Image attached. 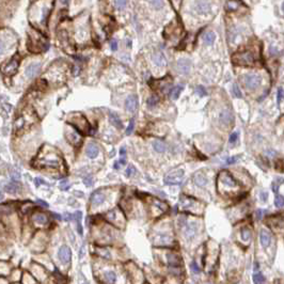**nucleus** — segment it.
Returning a JSON list of instances; mask_svg holds the SVG:
<instances>
[{
    "label": "nucleus",
    "mask_w": 284,
    "mask_h": 284,
    "mask_svg": "<svg viewBox=\"0 0 284 284\" xmlns=\"http://www.w3.org/2000/svg\"><path fill=\"white\" fill-rule=\"evenodd\" d=\"M125 173H126V176H128V177H129V176L132 175V174L136 173V169H135V167H133V166H129V167L127 168V170H126V172H125Z\"/></svg>",
    "instance_id": "79ce46f5"
},
{
    "label": "nucleus",
    "mask_w": 284,
    "mask_h": 284,
    "mask_svg": "<svg viewBox=\"0 0 284 284\" xmlns=\"http://www.w3.org/2000/svg\"><path fill=\"white\" fill-rule=\"evenodd\" d=\"M233 95H234L235 97H237V98H242V92H240L237 85H233Z\"/></svg>",
    "instance_id": "72a5a7b5"
},
{
    "label": "nucleus",
    "mask_w": 284,
    "mask_h": 284,
    "mask_svg": "<svg viewBox=\"0 0 284 284\" xmlns=\"http://www.w3.org/2000/svg\"><path fill=\"white\" fill-rule=\"evenodd\" d=\"M267 154H268V156H270V157H275V156L277 155V153H276L275 151H268Z\"/></svg>",
    "instance_id": "4d7b16f0"
},
{
    "label": "nucleus",
    "mask_w": 284,
    "mask_h": 284,
    "mask_svg": "<svg viewBox=\"0 0 284 284\" xmlns=\"http://www.w3.org/2000/svg\"><path fill=\"white\" fill-rule=\"evenodd\" d=\"M270 242H271V237H270L269 233L266 232L265 230H262L260 232V242H261V245L264 248H267L270 245Z\"/></svg>",
    "instance_id": "a211bd4d"
},
{
    "label": "nucleus",
    "mask_w": 284,
    "mask_h": 284,
    "mask_svg": "<svg viewBox=\"0 0 284 284\" xmlns=\"http://www.w3.org/2000/svg\"><path fill=\"white\" fill-rule=\"evenodd\" d=\"M5 48H7L5 42L3 40H1V39H0V55H2L3 52L5 51Z\"/></svg>",
    "instance_id": "a18cd8bd"
},
{
    "label": "nucleus",
    "mask_w": 284,
    "mask_h": 284,
    "mask_svg": "<svg viewBox=\"0 0 284 284\" xmlns=\"http://www.w3.org/2000/svg\"><path fill=\"white\" fill-rule=\"evenodd\" d=\"M157 244L158 245H168V244H170V242H172V238L171 237H169L168 235H162V234H160V235H158L157 236Z\"/></svg>",
    "instance_id": "393cba45"
},
{
    "label": "nucleus",
    "mask_w": 284,
    "mask_h": 284,
    "mask_svg": "<svg viewBox=\"0 0 284 284\" xmlns=\"http://www.w3.org/2000/svg\"><path fill=\"white\" fill-rule=\"evenodd\" d=\"M83 183L87 186H92V184H93V179H92L91 176H88V177H86V179H83Z\"/></svg>",
    "instance_id": "8fccbe9b"
},
{
    "label": "nucleus",
    "mask_w": 284,
    "mask_h": 284,
    "mask_svg": "<svg viewBox=\"0 0 284 284\" xmlns=\"http://www.w3.org/2000/svg\"><path fill=\"white\" fill-rule=\"evenodd\" d=\"M240 157H242L240 155H237V156H233V157H230V158H226V164H234V162L237 161Z\"/></svg>",
    "instance_id": "58836bf2"
},
{
    "label": "nucleus",
    "mask_w": 284,
    "mask_h": 284,
    "mask_svg": "<svg viewBox=\"0 0 284 284\" xmlns=\"http://www.w3.org/2000/svg\"><path fill=\"white\" fill-rule=\"evenodd\" d=\"M134 127H135V120L133 119V120H130V122H129V125H128V127L126 128V132H125V134H126L127 136L132 134L133 130H134Z\"/></svg>",
    "instance_id": "e433bc0d"
},
{
    "label": "nucleus",
    "mask_w": 284,
    "mask_h": 284,
    "mask_svg": "<svg viewBox=\"0 0 284 284\" xmlns=\"http://www.w3.org/2000/svg\"><path fill=\"white\" fill-rule=\"evenodd\" d=\"M106 200V195H104L101 191H95L94 193H92L91 199H90V202L93 206H98V205L103 204Z\"/></svg>",
    "instance_id": "f8f14e48"
},
{
    "label": "nucleus",
    "mask_w": 284,
    "mask_h": 284,
    "mask_svg": "<svg viewBox=\"0 0 284 284\" xmlns=\"http://www.w3.org/2000/svg\"><path fill=\"white\" fill-rule=\"evenodd\" d=\"M233 63L235 65L239 66H252L254 64V56L252 52L245 50V51H238L232 57Z\"/></svg>",
    "instance_id": "f03ea898"
},
{
    "label": "nucleus",
    "mask_w": 284,
    "mask_h": 284,
    "mask_svg": "<svg viewBox=\"0 0 284 284\" xmlns=\"http://www.w3.org/2000/svg\"><path fill=\"white\" fill-rule=\"evenodd\" d=\"M52 217H54V218H56L57 220H61V218H62V217L60 216V215H59V214H56V213H52Z\"/></svg>",
    "instance_id": "bf43d9fd"
},
{
    "label": "nucleus",
    "mask_w": 284,
    "mask_h": 284,
    "mask_svg": "<svg viewBox=\"0 0 284 284\" xmlns=\"http://www.w3.org/2000/svg\"><path fill=\"white\" fill-rule=\"evenodd\" d=\"M253 281L254 284H265L266 278L264 277V275L262 273H257L253 275Z\"/></svg>",
    "instance_id": "c85d7f7f"
},
{
    "label": "nucleus",
    "mask_w": 284,
    "mask_h": 284,
    "mask_svg": "<svg viewBox=\"0 0 284 284\" xmlns=\"http://www.w3.org/2000/svg\"><path fill=\"white\" fill-rule=\"evenodd\" d=\"M195 93L199 95V96H201V97H203V96H205L206 95V90L204 89V87H202V86H198L197 88H195Z\"/></svg>",
    "instance_id": "f704fd0d"
},
{
    "label": "nucleus",
    "mask_w": 284,
    "mask_h": 284,
    "mask_svg": "<svg viewBox=\"0 0 284 284\" xmlns=\"http://www.w3.org/2000/svg\"><path fill=\"white\" fill-rule=\"evenodd\" d=\"M268 199V193L266 192V191H261V193H260V200H261L262 202H266Z\"/></svg>",
    "instance_id": "c03bdc74"
},
{
    "label": "nucleus",
    "mask_w": 284,
    "mask_h": 284,
    "mask_svg": "<svg viewBox=\"0 0 284 284\" xmlns=\"http://www.w3.org/2000/svg\"><path fill=\"white\" fill-rule=\"evenodd\" d=\"M242 238L244 240H249L251 238V231L248 228H244L242 230Z\"/></svg>",
    "instance_id": "2f4dec72"
},
{
    "label": "nucleus",
    "mask_w": 284,
    "mask_h": 284,
    "mask_svg": "<svg viewBox=\"0 0 284 284\" xmlns=\"http://www.w3.org/2000/svg\"><path fill=\"white\" fill-rule=\"evenodd\" d=\"M2 199H3V195H2L1 192H0V201H1Z\"/></svg>",
    "instance_id": "e2e57ef3"
},
{
    "label": "nucleus",
    "mask_w": 284,
    "mask_h": 284,
    "mask_svg": "<svg viewBox=\"0 0 284 284\" xmlns=\"http://www.w3.org/2000/svg\"><path fill=\"white\" fill-rule=\"evenodd\" d=\"M38 203L40 205H42L43 207H48L49 205H48V203L45 202V201H43V200H38Z\"/></svg>",
    "instance_id": "6e6d98bb"
},
{
    "label": "nucleus",
    "mask_w": 284,
    "mask_h": 284,
    "mask_svg": "<svg viewBox=\"0 0 284 284\" xmlns=\"http://www.w3.org/2000/svg\"><path fill=\"white\" fill-rule=\"evenodd\" d=\"M68 187H70V185L67 184V181H66V179L62 181L61 184H60V188H61V190H67Z\"/></svg>",
    "instance_id": "49530a36"
},
{
    "label": "nucleus",
    "mask_w": 284,
    "mask_h": 284,
    "mask_svg": "<svg viewBox=\"0 0 284 284\" xmlns=\"http://www.w3.org/2000/svg\"><path fill=\"white\" fill-rule=\"evenodd\" d=\"M184 88H185V86H184V85L175 86V87H174L173 89H172L171 91H170V97H171L172 99L179 98V94H181V92L184 90Z\"/></svg>",
    "instance_id": "412c9836"
},
{
    "label": "nucleus",
    "mask_w": 284,
    "mask_h": 284,
    "mask_svg": "<svg viewBox=\"0 0 284 284\" xmlns=\"http://www.w3.org/2000/svg\"><path fill=\"white\" fill-rule=\"evenodd\" d=\"M63 218H64V220H65V221H70L72 219H73V215L68 214V213H65V214H64V216H63Z\"/></svg>",
    "instance_id": "603ef678"
},
{
    "label": "nucleus",
    "mask_w": 284,
    "mask_h": 284,
    "mask_svg": "<svg viewBox=\"0 0 284 284\" xmlns=\"http://www.w3.org/2000/svg\"><path fill=\"white\" fill-rule=\"evenodd\" d=\"M115 279H117V275H115L114 271H107L105 273V280L109 284H112L115 281Z\"/></svg>",
    "instance_id": "c756f323"
},
{
    "label": "nucleus",
    "mask_w": 284,
    "mask_h": 284,
    "mask_svg": "<svg viewBox=\"0 0 284 284\" xmlns=\"http://www.w3.org/2000/svg\"><path fill=\"white\" fill-rule=\"evenodd\" d=\"M195 10L201 14H206L211 11V5L207 1H197L195 2Z\"/></svg>",
    "instance_id": "2eb2a0df"
},
{
    "label": "nucleus",
    "mask_w": 284,
    "mask_h": 284,
    "mask_svg": "<svg viewBox=\"0 0 284 284\" xmlns=\"http://www.w3.org/2000/svg\"><path fill=\"white\" fill-rule=\"evenodd\" d=\"M18 64H19V59L17 60V58H13L7 65H5L2 67V72L5 75L12 76L16 74L17 70H18Z\"/></svg>",
    "instance_id": "0eeeda50"
},
{
    "label": "nucleus",
    "mask_w": 284,
    "mask_h": 284,
    "mask_svg": "<svg viewBox=\"0 0 284 284\" xmlns=\"http://www.w3.org/2000/svg\"><path fill=\"white\" fill-rule=\"evenodd\" d=\"M11 177L14 181H18L19 179H20V174L19 173H11Z\"/></svg>",
    "instance_id": "5fc2aeb1"
},
{
    "label": "nucleus",
    "mask_w": 284,
    "mask_h": 284,
    "mask_svg": "<svg viewBox=\"0 0 284 284\" xmlns=\"http://www.w3.org/2000/svg\"><path fill=\"white\" fill-rule=\"evenodd\" d=\"M218 181L224 187H228V189H232V190H236L239 189V185L235 179L231 175V173L226 170H222L218 175Z\"/></svg>",
    "instance_id": "7ed1b4c3"
},
{
    "label": "nucleus",
    "mask_w": 284,
    "mask_h": 284,
    "mask_svg": "<svg viewBox=\"0 0 284 284\" xmlns=\"http://www.w3.org/2000/svg\"><path fill=\"white\" fill-rule=\"evenodd\" d=\"M153 148L157 153H164L166 151V145L161 141H154L153 142Z\"/></svg>",
    "instance_id": "cd10ccee"
},
{
    "label": "nucleus",
    "mask_w": 284,
    "mask_h": 284,
    "mask_svg": "<svg viewBox=\"0 0 284 284\" xmlns=\"http://www.w3.org/2000/svg\"><path fill=\"white\" fill-rule=\"evenodd\" d=\"M19 189H20V187L16 183H10L5 186V190L9 193H16L19 191Z\"/></svg>",
    "instance_id": "b1692460"
},
{
    "label": "nucleus",
    "mask_w": 284,
    "mask_h": 284,
    "mask_svg": "<svg viewBox=\"0 0 284 284\" xmlns=\"http://www.w3.org/2000/svg\"><path fill=\"white\" fill-rule=\"evenodd\" d=\"M25 125H26V120H25V117H23V115H20V117H17L16 121H15L14 129L16 130V132H19V130H21V129L25 127Z\"/></svg>",
    "instance_id": "4be33fe9"
},
{
    "label": "nucleus",
    "mask_w": 284,
    "mask_h": 284,
    "mask_svg": "<svg viewBox=\"0 0 284 284\" xmlns=\"http://www.w3.org/2000/svg\"><path fill=\"white\" fill-rule=\"evenodd\" d=\"M62 164V158L58 154L57 151H47V146L43 148V151L38 156L35 161V166L39 168H51L57 169Z\"/></svg>",
    "instance_id": "f257e3e1"
},
{
    "label": "nucleus",
    "mask_w": 284,
    "mask_h": 284,
    "mask_svg": "<svg viewBox=\"0 0 284 284\" xmlns=\"http://www.w3.org/2000/svg\"><path fill=\"white\" fill-rule=\"evenodd\" d=\"M110 47H111V50H113V51H115V50L117 49V42L115 40H112L110 42Z\"/></svg>",
    "instance_id": "3c124183"
},
{
    "label": "nucleus",
    "mask_w": 284,
    "mask_h": 284,
    "mask_svg": "<svg viewBox=\"0 0 284 284\" xmlns=\"http://www.w3.org/2000/svg\"><path fill=\"white\" fill-rule=\"evenodd\" d=\"M176 65H177V70H179V73L186 75V74H188L190 72L191 66H192V62H191L190 59L182 58L177 61Z\"/></svg>",
    "instance_id": "423d86ee"
},
{
    "label": "nucleus",
    "mask_w": 284,
    "mask_h": 284,
    "mask_svg": "<svg viewBox=\"0 0 284 284\" xmlns=\"http://www.w3.org/2000/svg\"><path fill=\"white\" fill-rule=\"evenodd\" d=\"M193 182H195V185L199 186V187H203V186L206 185L207 179L202 172H197V173L193 174Z\"/></svg>",
    "instance_id": "f3484780"
},
{
    "label": "nucleus",
    "mask_w": 284,
    "mask_h": 284,
    "mask_svg": "<svg viewBox=\"0 0 284 284\" xmlns=\"http://www.w3.org/2000/svg\"><path fill=\"white\" fill-rule=\"evenodd\" d=\"M242 82L247 89L255 90L261 85L262 77L258 74H247L242 77Z\"/></svg>",
    "instance_id": "20e7f679"
},
{
    "label": "nucleus",
    "mask_w": 284,
    "mask_h": 284,
    "mask_svg": "<svg viewBox=\"0 0 284 284\" xmlns=\"http://www.w3.org/2000/svg\"><path fill=\"white\" fill-rule=\"evenodd\" d=\"M264 213H265V211H263V209H257V211H256V213H255L256 219H257V220H261V219L263 218Z\"/></svg>",
    "instance_id": "de8ad7c7"
},
{
    "label": "nucleus",
    "mask_w": 284,
    "mask_h": 284,
    "mask_svg": "<svg viewBox=\"0 0 284 284\" xmlns=\"http://www.w3.org/2000/svg\"><path fill=\"white\" fill-rule=\"evenodd\" d=\"M206 284H211V283H206Z\"/></svg>",
    "instance_id": "0e129e2a"
},
{
    "label": "nucleus",
    "mask_w": 284,
    "mask_h": 284,
    "mask_svg": "<svg viewBox=\"0 0 284 284\" xmlns=\"http://www.w3.org/2000/svg\"><path fill=\"white\" fill-rule=\"evenodd\" d=\"M127 5V1H114V7L117 8V10H123Z\"/></svg>",
    "instance_id": "4c0bfd02"
},
{
    "label": "nucleus",
    "mask_w": 284,
    "mask_h": 284,
    "mask_svg": "<svg viewBox=\"0 0 284 284\" xmlns=\"http://www.w3.org/2000/svg\"><path fill=\"white\" fill-rule=\"evenodd\" d=\"M153 61L155 62V64L158 66H164L167 64L166 58H164V56L160 51H157L153 55Z\"/></svg>",
    "instance_id": "6ab92c4d"
},
{
    "label": "nucleus",
    "mask_w": 284,
    "mask_h": 284,
    "mask_svg": "<svg viewBox=\"0 0 284 284\" xmlns=\"http://www.w3.org/2000/svg\"><path fill=\"white\" fill-rule=\"evenodd\" d=\"M66 135H67L66 137H67L68 141H70V143L76 145V143H79L80 142V137L76 133H66Z\"/></svg>",
    "instance_id": "bb28decb"
},
{
    "label": "nucleus",
    "mask_w": 284,
    "mask_h": 284,
    "mask_svg": "<svg viewBox=\"0 0 284 284\" xmlns=\"http://www.w3.org/2000/svg\"><path fill=\"white\" fill-rule=\"evenodd\" d=\"M58 257L62 263H64V264L70 263V257H72V252H70V249L67 246H62L58 251Z\"/></svg>",
    "instance_id": "1a4fd4ad"
},
{
    "label": "nucleus",
    "mask_w": 284,
    "mask_h": 284,
    "mask_svg": "<svg viewBox=\"0 0 284 284\" xmlns=\"http://www.w3.org/2000/svg\"><path fill=\"white\" fill-rule=\"evenodd\" d=\"M97 253H98L99 256L105 257V258H110V256H111L110 252L106 249V248H98V249H97Z\"/></svg>",
    "instance_id": "7c9ffc66"
},
{
    "label": "nucleus",
    "mask_w": 284,
    "mask_h": 284,
    "mask_svg": "<svg viewBox=\"0 0 284 284\" xmlns=\"http://www.w3.org/2000/svg\"><path fill=\"white\" fill-rule=\"evenodd\" d=\"M219 121H220L221 124L226 125V126L232 125L234 123V114L229 109H224V110L221 111L220 115H219Z\"/></svg>",
    "instance_id": "6e6552de"
},
{
    "label": "nucleus",
    "mask_w": 284,
    "mask_h": 284,
    "mask_svg": "<svg viewBox=\"0 0 284 284\" xmlns=\"http://www.w3.org/2000/svg\"><path fill=\"white\" fill-rule=\"evenodd\" d=\"M86 154H87L88 157L91 158V159L97 157V155H98V148H97L96 144H94V143L88 144L87 148H86Z\"/></svg>",
    "instance_id": "dca6fc26"
},
{
    "label": "nucleus",
    "mask_w": 284,
    "mask_h": 284,
    "mask_svg": "<svg viewBox=\"0 0 284 284\" xmlns=\"http://www.w3.org/2000/svg\"><path fill=\"white\" fill-rule=\"evenodd\" d=\"M282 99H283V89L282 88H279V90H278V93H277V101L278 103H281Z\"/></svg>",
    "instance_id": "a19ab883"
},
{
    "label": "nucleus",
    "mask_w": 284,
    "mask_h": 284,
    "mask_svg": "<svg viewBox=\"0 0 284 284\" xmlns=\"http://www.w3.org/2000/svg\"><path fill=\"white\" fill-rule=\"evenodd\" d=\"M191 269H192V271L193 273H199L200 271H201V269H200V267L198 266V264L195 263V261L191 263Z\"/></svg>",
    "instance_id": "37998d69"
},
{
    "label": "nucleus",
    "mask_w": 284,
    "mask_h": 284,
    "mask_svg": "<svg viewBox=\"0 0 284 284\" xmlns=\"http://www.w3.org/2000/svg\"><path fill=\"white\" fill-rule=\"evenodd\" d=\"M41 70V63H31L30 65L27 66L25 73L28 78H33L40 73Z\"/></svg>",
    "instance_id": "ddd939ff"
},
{
    "label": "nucleus",
    "mask_w": 284,
    "mask_h": 284,
    "mask_svg": "<svg viewBox=\"0 0 284 284\" xmlns=\"http://www.w3.org/2000/svg\"><path fill=\"white\" fill-rule=\"evenodd\" d=\"M237 138H238V133H233V134L230 136V139H229V141H230L231 143H234L235 141L237 140Z\"/></svg>",
    "instance_id": "09e8293b"
},
{
    "label": "nucleus",
    "mask_w": 284,
    "mask_h": 284,
    "mask_svg": "<svg viewBox=\"0 0 284 284\" xmlns=\"http://www.w3.org/2000/svg\"><path fill=\"white\" fill-rule=\"evenodd\" d=\"M34 184H35V186H36V187H39L41 184H46V183H45L43 179H39V177H38V179H34Z\"/></svg>",
    "instance_id": "864d4df0"
},
{
    "label": "nucleus",
    "mask_w": 284,
    "mask_h": 284,
    "mask_svg": "<svg viewBox=\"0 0 284 284\" xmlns=\"http://www.w3.org/2000/svg\"><path fill=\"white\" fill-rule=\"evenodd\" d=\"M32 219L35 223H39V224H45V223H47V221H48L46 215L44 214H34Z\"/></svg>",
    "instance_id": "5701e85b"
},
{
    "label": "nucleus",
    "mask_w": 284,
    "mask_h": 284,
    "mask_svg": "<svg viewBox=\"0 0 284 284\" xmlns=\"http://www.w3.org/2000/svg\"><path fill=\"white\" fill-rule=\"evenodd\" d=\"M275 204L277 207H279V208H281V207H283V204H284V200H283V197L282 195H276V199H275Z\"/></svg>",
    "instance_id": "473e14b6"
},
{
    "label": "nucleus",
    "mask_w": 284,
    "mask_h": 284,
    "mask_svg": "<svg viewBox=\"0 0 284 284\" xmlns=\"http://www.w3.org/2000/svg\"><path fill=\"white\" fill-rule=\"evenodd\" d=\"M148 3L156 10H160L162 8V5H164V1H160V0L159 1H158V0H156V1H150Z\"/></svg>",
    "instance_id": "c9c22d12"
},
{
    "label": "nucleus",
    "mask_w": 284,
    "mask_h": 284,
    "mask_svg": "<svg viewBox=\"0 0 284 284\" xmlns=\"http://www.w3.org/2000/svg\"><path fill=\"white\" fill-rule=\"evenodd\" d=\"M109 120H110V123L113 125V126H115L119 129H122L123 124H122V122H121L120 119H119V117H117L115 113H113V112L109 113Z\"/></svg>",
    "instance_id": "aec40b11"
},
{
    "label": "nucleus",
    "mask_w": 284,
    "mask_h": 284,
    "mask_svg": "<svg viewBox=\"0 0 284 284\" xmlns=\"http://www.w3.org/2000/svg\"><path fill=\"white\" fill-rule=\"evenodd\" d=\"M184 177V170L177 169L173 170L170 173H168L167 175L164 176V182L166 185H179L182 183Z\"/></svg>",
    "instance_id": "39448f33"
},
{
    "label": "nucleus",
    "mask_w": 284,
    "mask_h": 284,
    "mask_svg": "<svg viewBox=\"0 0 284 284\" xmlns=\"http://www.w3.org/2000/svg\"><path fill=\"white\" fill-rule=\"evenodd\" d=\"M198 231V226L195 222H190L188 224H185V230H184V234H185V237L187 239H192L195 236Z\"/></svg>",
    "instance_id": "9b49d317"
},
{
    "label": "nucleus",
    "mask_w": 284,
    "mask_h": 284,
    "mask_svg": "<svg viewBox=\"0 0 284 284\" xmlns=\"http://www.w3.org/2000/svg\"><path fill=\"white\" fill-rule=\"evenodd\" d=\"M113 167H114V169H119V168H120V164H119V161H117V162H115V164H114V166H113Z\"/></svg>",
    "instance_id": "680f3d73"
},
{
    "label": "nucleus",
    "mask_w": 284,
    "mask_h": 284,
    "mask_svg": "<svg viewBox=\"0 0 284 284\" xmlns=\"http://www.w3.org/2000/svg\"><path fill=\"white\" fill-rule=\"evenodd\" d=\"M167 261L168 265L170 268H179L181 267V258L179 256H176L173 253H169L167 255Z\"/></svg>",
    "instance_id": "4468645a"
},
{
    "label": "nucleus",
    "mask_w": 284,
    "mask_h": 284,
    "mask_svg": "<svg viewBox=\"0 0 284 284\" xmlns=\"http://www.w3.org/2000/svg\"><path fill=\"white\" fill-rule=\"evenodd\" d=\"M270 54H271V55H278V54H279V51H278L277 48H273H273H270Z\"/></svg>",
    "instance_id": "13d9d810"
},
{
    "label": "nucleus",
    "mask_w": 284,
    "mask_h": 284,
    "mask_svg": "<svg viewBox=\"0 0 284 284\" xmlns=\"http://www.w3.org/2000/svg\"><path fill=\"white\" fill-rule=\"evenodd\" d=\"M125 152H126V148H121V151H120V155H121V157H123V156H125Z\"/></svg>",
    "instance_id": "052dcab7"
},
{
    "label": "nucleus",
    "mask_w": 284,
    "mask_h": 284,
    "mask_svg": "<svg viewBox=\"0 0 284 284\" xmlns=\"http://www.w3.org/2000/svg\"><path fill=\"white\" fill-rule=\"evenodd\" d=\"M138 107V98L136 95H130L125 101V108L128 112H135Z\"/></svg>",
    "instance_id": "9d476101"
},
{
    "label": "nucleus",
    "mask_w": 284,
    "mask_h": 284,
    "mask_svg": "<svg viewBox=\"0 0 284 284\" xmlns=\"http://www.w3.org/2000/svg\"><path fill=\"white\" fill-rule=\"evenodd\" d=\"M158 101V98L156 96H151L150 98L148 99V105L151 106V107H153V106H155L156 104H157Z\"/></svg>",
    "instance_id": "ea45409f"
},
{
    "label": "nucleus",
    "mask_w": 284,
    "mask_h": 284,
    "mask_svg": "<svg viewBox=\"0 0 284 284\" xmlns=\"http://www.w3.org/2000/svg\"><path fill=\"white\" fill-rule=\"evenodd\" d=\"M203 40H204V42L206 45H213L215 42V40H216V35H215L214 32H207L206 34L204 35Z\"/></svg>",
    "instance_id": "a878e982"
}]
</instances>
